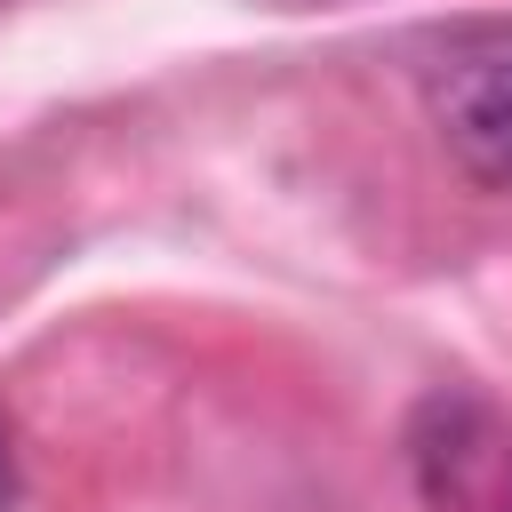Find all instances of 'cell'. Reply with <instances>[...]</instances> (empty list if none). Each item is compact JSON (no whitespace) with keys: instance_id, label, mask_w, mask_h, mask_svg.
I'll return each mask as SVG.
<instances>
[{"instance_id":"obj_1","label":"cell","mask_w":512,"mask_h":512,"mask_svg":"<svg viewBox=\"0 0 512 512\" xmlns=\"http://www.w3.org/2000/svg\"><path fill=\"white\" fill-rule=\"evenodd\" d=\"M408 472L432 512H512V416L464 384H440L408 416Z\"/></svg>"},{"instance_id":"obj_2","label":"cell","mask_w":512,"mask_h":512,"mask_svg":"<svg viewBox=\"0 0 512 512\" xmlns=\"http://www.w3.org/2000/svg\"><path fill=\"white\" fill-rule=\"evenodd\" d=\"M432 128L472 184H512V32H488L440 56Z\"/></svg>"},{"instance_id":"obj_3","label":"cell","mask_w":512,"mask_h":512,"mask_svg":"<svg viewBox=\"0 0 512 512\" xmlns=\"http://www.w3.org/2000/svg\"><path fill=\"white\" fill-rule=\"evenodd\" d=\"M16 504V440H8V424H0V512Z\"/></svg>"}]
</instances>
